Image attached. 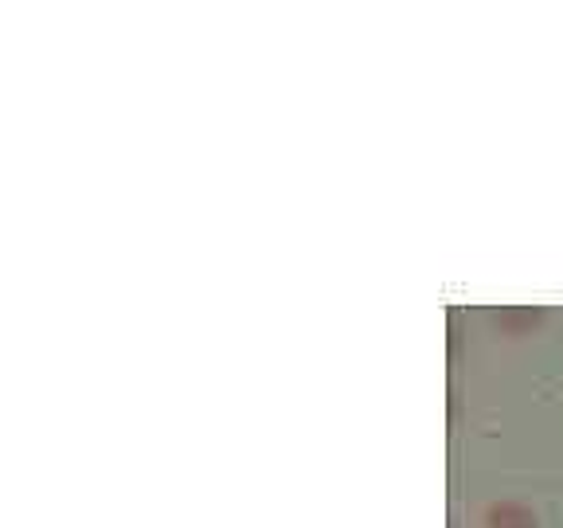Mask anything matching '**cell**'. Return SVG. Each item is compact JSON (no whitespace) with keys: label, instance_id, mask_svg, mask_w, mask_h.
<instances>
[{"label":"cell","instance_id":"cell-1","mask_svg":"<svg viewBox=\"0 0 563 528\" xmlns=\"http://www.w3.org/2000/svg\"><path fill=\"white\" fill-rule=\"evenodd\" d=\"M485 525L489 528H537V517H532V509H525V505L501 502V505H489Z\"/></svg>","mask_w":563,"mask_h":528}]
</instances>
